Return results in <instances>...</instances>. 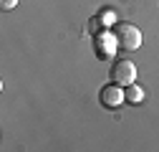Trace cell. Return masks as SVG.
<instances>
[{
    "label": "cell",
    "mask_w": 159,
    "mask_h": 152,
    "mask_svg": "<svg viewBox=\"0 0 159 152\" xmlns=\"http://www.w3.org/2000/svg\"><path fill=\"white\" fill-rule=\"evenodd\" d=\"M114 38L124 51H136L142 46V31L131 23H116L114 26Z\"/></svg>",
    "instance_id": "1"
},
{
    "label": "cell",
    "mask_w": 159,
    "mask_h": 152,
    "mask_svg": "<svg viewBox=\"0 0 159 152\" xmlns=\"http://www.w3.org/2000/svg\"><path fill=\"white\" fill-rule=\"evenodd\" d=\"M18 5V0H0V8H3V10H13Z\"/></svg>",
    "instance_id": "5"
},
{
    "label": "cell",
    "mask_w": 159,
    "mask_h": 152,
    "mask_svg": "<svg viewBox=\"0 0 159 152\" xmlns=\"http://www.w3.org/2000/svg\"><path fill=\"white\" fill-rule=\"evenodd\" d=\"M124 99H126L124 86H119L116 81H111V84L101 86V91H98V102H101V107H106V109H116Z\"/></svg>",
    "instance_id": "2"
},
{
    "label": "cell",
    "mask_w": 159,
    "mask_h": 152,
    "mask_svg": "<svg viewBox=\"0 0 159 152\" xmlns=\"http://www.w3.org/2000/svg\"><path fill=\"white\" fill-rule=\"evenodd\" d=\"M111 81H116L119 86H129L136 81V66L131 61H116L111 66Z\"/></svg>",
    "instance_id": "3"
},
{
    "label": "cell",
    "mask_w": 159,
    "mask_h": 152,
    "mask_svg": "<svg viewBox=\"0 0 159 152\" xmlns=\"http://www.w3.org/2000/svg\"><path fill=\"white\" fill-rule=\"evenodd\" d=\"M124 94H126V99H129L131 104H136V102H142V99H144V91L139 89V86H131V84L126 86V91H124Z\"/></svg>",
    "instance_id": "4"
}]
</instances>
